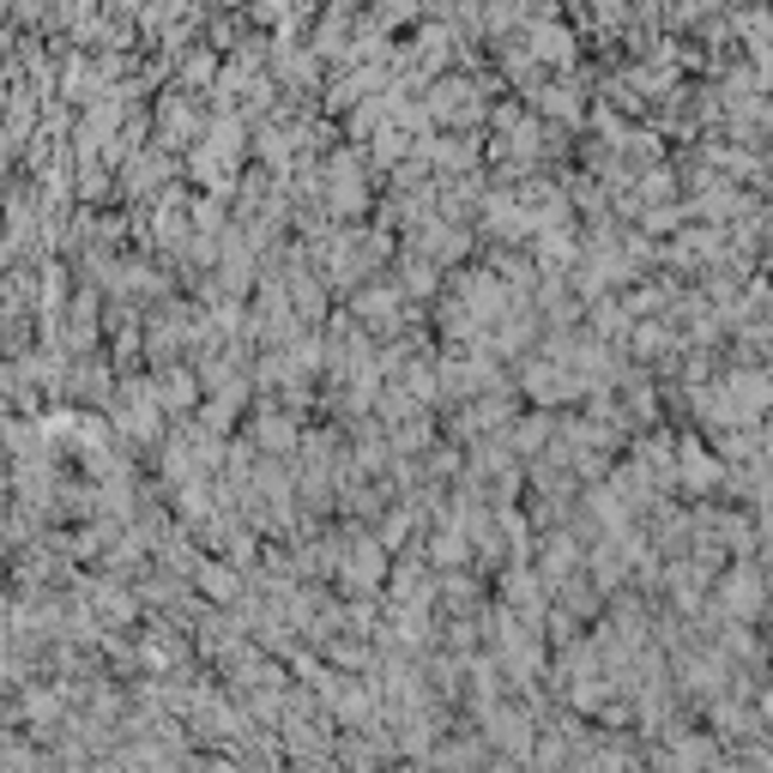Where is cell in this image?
I'll use <instances>...</instances> for the list:
<instances>
[{
  "label": "cell",
  "mask_w": 773,
  "mask_h": 773,
  "mask_svg": "<svg viewBox=\"0 0 773 773\" xmlns=\"http://www.w3.org/2000/svg\"><path fill=\"white\" fill-rule=\"evenodd\" d=\"M773 604V580L762 574V569H750V562H743V569H731L725 574V586H720V611L731 616V623H755V616H762Z\"/></svg>",
  "instance_id": "1"
},
{
  "label": "cell",
  "mask_w": 773,
  "mask_h": 773,
  "mask_svg": "<svg viewBox=\"0 0 773 773\" xmlns=\"http://www.w3.org/2000/svg\"><path fill=\"white\" fill-rule=\"evenodd\" d=\"M327 205L344 218H357L369 205V193H363V175H357V158L351 151H339L333 163H327Z\"/></svg>",
  "instance_id": "2"
},
{
  "label": "cell",
  "mask_w": 773,
  "mask_h": 773,
  "mask_svg": "<svg viewBox=\"0 0 773 773\" xmlns=\"http://www.w3.org/2000/svg\"><path fill=\"white\" fill-rule=\"evenodd\" d=\"M430 121H453V128H465V121H483L478 86H465V79H448V86H435V91H430Z\"/></svg>",
  "instance_id": "3"
},
{
  "label": "cell",
  "mask_w": 773,
  "mask_h": 773,
  "mask_svg": "<svg viewBox=\"0 0 773 773\" xmlns=\"http://www.w3.org/2000/svg\"><path fill=\"white\" fill-rule=\"evenodd\" d=\"M351 309L363 314L369 327H393V314H399V284L386 279V284H369V290H357V297H351Z\"/></svg>",
  "instance_id": "4"
},
{
  "label": "cell",
  "mask_w": 773,
  "mask_h": 773,
  "mask_svg": "<svg viewBox=\"0 0 773 773\" xmlns=\"http://www.w3.org/2000/svg\"><path fill=\"white\" fill-rule=\"evenodd\" d=\"M158 399L170 405V418H182L193 399H200V386H193L188 369H163V375H158Z\"/></svg>",
  "instance_id": "5"
},
{
  "label": "cell",
  "mask_w": 773,
  "mask_h": 773,
  "mask_svg": "<svg viewBox=\"0 0 773 773\" xmlns=\"http://www.w3.org/2000/svg\"><path fill=\"white\" fill-rule=\"evenodd\" d=\"M158 121H163V133H170V140L200 133V109H188V97H170V103L158 109Z\"/></svg>",
  "instance_id": "6"
},
{
  "label": "cell",
  "mask_w": 773,
  "mask_h": 773,
  "mask_svg": "<svg viewBox=\"0 0 773 773\" xmlns=\"http://www.w3.org/2000/svg\"><path fill=\"white\" fill-rule=\"evenodd\" d=\"M254 441L267 453H297V423H290V418H260L254 423Z\"/></svg>",
  "instance_id": "7"
},
{
  "label": "cell",
  "mask_w": 773,
  "mask_h": 773,
  "mask_svg": "<svg viewBox=\"0 0 773 773\" xmlns=\"http://www.w3.org/2000/svg\"><path fill=\"white\" fill-rule=\"evenodd\" d=\"M538 54H544V61H569V37H562V31H538Z\"/></svg>",
  "instance_id": "8"
}]
</instances>
